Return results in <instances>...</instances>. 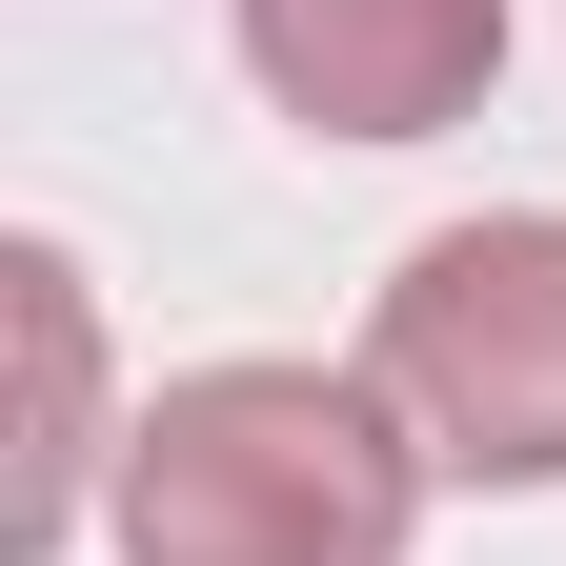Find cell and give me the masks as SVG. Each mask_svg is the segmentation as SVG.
Returning <instances> with one entry per match:
<instances>
[{"instance_id":"6da1fadb","label":"cell","mask_w":566,"mask_h":566,"mask_svg":"<svg viewBox=\"0 0 566 566\" xmlns=\"http://www.w3.org/2000/svg\"><path fill=\"white\" fill-rule=\"evenodd\" d=\"M424 424L344 365H182L122 424V566H405Z\"/></svg>"},{"instance_id":"7a4b0ae2","label":"cell","mask_w":566,"mask_h":566,"mask_svg":"<svg viewBox=\"0 0 566 566\" xmlns=\"http://www.w3.org/2000/svg\"><path fill=\"white\" fill-rule=\"evenodd\" d=\"M365 385L424 424L446 485H566V223H546V202L424 223V243L385 263Z\"/></svg>"},{"instance_id":"3957f363","label":"cell","mask_w":566,"mask_h":566,"mask_svg":"<svg viewBox=\"0 0 566 566\" xmlns=\"http://www.w3.org/2000/svg\"><path fill=\"white\" fill-rule=\"evenodd\" d=\"M243 82L304 142H446L506 82V0H243Z\"/></svg>"},{"instance_id":"277c9868","label":"cell","mask_w":566,"mask_h":566,"mask_svg":"<svg viewBox=\"0 0 566 566\" xmlns=\"http://www.w3.org/2000/svg\"><path fill=\"white\" fill-rule=\"evenodd\" d=\"M0 304H21V446H0V566H41L82 526V465H102V304L61 243H0Z\"/></svg>"}]
</instances>
